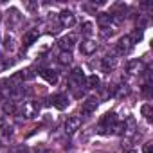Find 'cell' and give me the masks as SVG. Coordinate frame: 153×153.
<instances>
[{"instance_id": "cell-1", "label": "cell", "mask_w": 153, "mask_h": 153, "mask_svg": "<svg viewBox=\"0 0 153 153\" xmlns=\"http://www.w3.org/2000/svg\"><path fill=\"white\" fill-rule=\"evenodd\" d=\"M68 83H70L72 88L81 87V85L85 83V74H83V70H81V68H74V70L70 72V76H68Z\"/></svg>"}, {"instance_id": "cell-2", "label": "cell", "mask_w": 153, "mask_h": 153, "mask_svg": "<svg viewBox=\"0 0 153 153\" xmlns=\"http://www.w3.org/2000/svg\"><path fill=\"white\" fill-rule=\"evenodd\" d=\"M131 49H133V42H131L130 34L123 36V38L115 43V51H117V54H128Z\"/></svg>"}, {"instance_id": "cell-3", "label": "cell", "mask_w": 153, "mask_h": 153, "mask_svg": "<svg viewBox=\"0 0 153 153\" xmlns=\"http://www.w3.org/2000/svg\"><path fill=\"white\" fill-rule=\"evenodd\" d=\"M79 126H81V119L78 117V115H72V117H68L67 121H65V133L67 135H74L76 131L79 130Z\"/></svg>"}, {"instance_id": "cell-4", "label": "cell", "mask_w": 153, "mask_h": 153, "mask_svg": "<svg viewBox=\"0 0 153 153\" xmlns=\"http://www.w3.org/2000/svg\"><path fill=\"white\" fill-rule=\"evenodd\" d=\"M79 51H81V54H85V56H92V54L97 51V43H96L94 40L87 38V40H83V42L79 43Z\"/></svg>"}, {"instance_id": "cell-5", "label": "cell", "mask_w": 153, "mask_h": 153, "mask_svg": "<svg viewBox=\"0 0 153 153\" xmlns=\"http://www.w3.org/2000/svg\"><path fill=\"white\" fill-rule=\"evenodd\" d=\"M117 58L114 56V54H108V56H105L103 58V61H101V68L105 70V72H112V70H115L117 68Z\"/></svg>"}, {"instance_id": "cell-6", "label": "cell", "mask_w": 153, "mask_h": 153, "mask_svg": "<svg viewBox=\"0 0 153 153\" xmlns=\"http://www.w3.org/2000/svg\"><path fill=\"white\" fill-rule=\"evenodd\" d=\"M76 40H78V36H76V34H67V36H63V38L58 42V45L61 47V51H65V52H70V49L74 47Z\"/></svg>"}, {"instance_id": "cell-7", "label": "cell", "mask_w": 153, "mask_h": 153, "mask_svg": "<svg viewBox=\"0 0 153 153\" xmlns=\"http://www.w3.org/2000/svg\"><path fill=\"white\" fill-rule=\"evenodd\" d=\"M74 24H76V16H74L70 11H61V13H59V25H61V27H67V29H68V27H72Z\"/></svg>"}, {"instance_id": "cell-8", "label": "cell", "mask_w": 153, "mask_h": 153, "mask_svg": "<svg viewBox=\"0 0 153 153\" xmlns=\"http://www.w3.org/2000/svg\"><path fill=\"white\" fill-rule=\"evenodd\" d=\"M51 103H52V106H56L58 110H65V108L68 106V97H67L65 94H56V96L51 97Z\"/></svg>"}, {"instance_id": "cell-9", "label": "cell", "mask_w": 153, "mask_h": 153, "mask_svg": "<svg viewBox=\"0 0 153 153\" xmlns=\"http://www.w3.org/2000/svg\"><path fill=\"white\" fill-rule=\"evenodd\" d=\"M22 114H24V117H27V119L34 117V115L38 114V105L33 103V101H25L24 106H22Z\"/></svg>"}, {"instance_id": "cell-10", "label": "cell", "mask_w": 153, "mask_h": 153, "mask_svg": "<svg viewBox=\"0 0 153 153\" xmlns=\"http://www.w3.org/2000/svg\"><path fill=\"white\" fill-rule=\"evenodd\" d=\"M96 108H97V99H96V97H88V99L83 103L81 112H83V115H92V114L96 112Z\"/></svg>"}, {"instance_id": "cell-11", "label": "cell", "mask_w": 153, "mask_h": 153, "mask_svg": "<svg viewBox=\"0 0 153 153\" xmlns=\"http://www.w3.org/2000/svg\"><path fill=\"white\" fill-rule=\"evenodd\" d=\"M142 68H144V63H142L140 59H131V61H128V65H126V72H128V74H140Z\"/></svg>"}, {"instance_id": "cell-12", "label": "cell", "mask_w": 153, "mask_h": 153, "mask_svg": "<svg viewBox=\"0 0 153 153\" xmlns=\"http://www.w3.org/2000/svg\"><path fill=\"white\" fill-rule=\"evenodd\" d=\"M38 36H40V31H38V29H29V31L24 34V45H25V47L33 45V43L38 40Z\"/></svg>"}, {"instance_id": "cell-13", "label": "cell", "mask_w": 153, "mask_h": 153, "mask_svg": "<svg viewBox=\"0 0 153 153\" xmlns=\"http://www.w3.org/2000/svg\"><path fill=\"white\" fill-rule=\"evenodd\" d=\"M40 74H42V78H43L47 83H51V85H56V83H58V72H54V70H51V68H43Z\"/></svg>"}, {"instance_id": "cell-14", "label": "cell", "mask_w": 153, "mask_h": 153, "mask_svg": "<svg viewBox=\"0 0 153 153\" xmlns=\"http://www.w3.org/2000/svg\"><path fill=\"white\" fill-rule=\"evenodd\" d=\"M97 22H99V25H101V27H106V25L114 24L112 15H108V13H99V15H97Z\"/></svg>"}, {"instance_id": "cell-15", "label": "cell", "mask_w": 153, "mask_h": 153, "mask_svg": "<svg viewBox=\"0 0 153 153\" xmlns=\"http://www.w3.org/2000/svg\"><path fill=\"white\" fill-rule=\"evenodd\" d=\"M33 78H34V72L29 70V68H27V70H20L18 74L13 76V79H24V81H25V79H33Z\"/></svg>"}, {"instance_id": "cell-16", "label": "cell", "mask_w": 153, "mask_h": 153, "mask_svg": "<svg viewBox=\"0 0 153 153\" xmlns=\"http://www.w3.org/2000/svg\"><path fill=\"white\" fill-rule=\"evenodd\" d=\"M115 31H117V25H115V24H110V25H106V27H101V36H103V38L114 36Z\"/></svg>"}, {"instance_id": "cell-17", "label": "cell", "mask_w": 153, "mask_h": 153, "mask_svg": "<svg viewBox=\"0 0 153 153\" xmlns=\"http://www.w3.org/2000/svg\"><path fill=\"white\" fill-rule=\"evenodd\" d=\"M58 61H59V65H70V63H72V54L61 51L59 56H58Z\"/></svg>"}, {"instance_id": "cell-18", "label": "cell", "mask_w": 153, "mask_h": 153, "mask_svg": "<svg viewBox=\"0 0 153 153\" xmlns=\"http://www.w3.org/2000/svg\"><path fill=\"white\" fill-rule=\"evenodd\" d=\"M85 81H87L88 88H97V87H99V83H101V81H99V78H97L96 74H94V76H88V78H87Z\"/></svg>"}, {"instance_id": "cell-19", "label": "cell", "mask_w": 153, "mask_h": 153, "mask_svg": "<svg viewBox=\"0 0 153 153\" xmlns=\"http://www.w3.org/2000/svg\"><path fill=\"white\" fill-rule=\"evenodd\" d=\"M4 112L9 114V115L16 114V105H15V101H6V103H4Z\"/></svg>"}, {"instance_id": "cell-20", "label": "cell", "mask_w": 153, "mask_h": 153, "mask_svg": "<svg viewBox=\"0 0 153 153\" xmlns=\"http://www.w3.org/2000/svg\"><path fill=\"white\" fill-rule=\"evenodd\" d=\"M92 31H94V25H92L90 22H85V24H81V33H83L85 36H90V34H92Z\"/></svg>"}, {"instance_id": "cell-21", "label": "cell", "mask_w": 153, "mask_h": 153, "mask_svg": "<svg viewBox=\"0 0 153 153\" xmlns=\"http://www.w3.org/2000/svg\"><path fill=\"white\" fill-rule=\"evenodd\" d=\"M9 153H29V148L25 144H18V146H13L9 149Z\"/></svg>"}, {"instance_id": "cell-22", "label": "cell", "mask_w": 153, "mask_h": 153, "mask_svg": "<svg viewBox=\"0 0 153 153\" xmlns=\"http://www.w3.org/2000/svg\"><path fill=\"white\" fill-rule=\"evenodd\" d=\"M140 112H142V115H144V117H146L148 121L151 119V105H148V103H146V105H142Z\"/></svg>"}, {"instance_id": "cell-23", "label": "cell", "mask_w": 153, "mask_h": 153, "mask_svg": "<svg viewBox=\"0 0 153 153\" xmlns=\"http://www.w3.org/2000/svg\"><path fill=\"white\" fill-rule=\"evenodd\" d=\"M4 49H6V51H13V49H15V40H13L11 36L6 38V42H4Z\"/></svg>"}, {"instance_id": "cell-24", "label": "cell", "mask_w": 153, "mask_h": 153, "mask_svg": "<svg viewBox=\"0 0 153 153\" xmlns=\"http://www.w3.org/2000/svg\"><path fill=\"white\" fill-rule=\"evenodd\" d=\"M130 38H131V42H133V45H135V42H139V40L142 38V31L135 29V31H133V34H130Z\"/></svg>"}, {"instance_id": "cell-25", "label": "cell", "mask_w": 153, "mask_h": 153, "mask_svg": "<svg viewBox=\"0 0 153 153\" xmlns=\"http://www.w3.org/2000/svg\"><path fill=\"white\" fill-rule=\"evenodd\" d=\"M128 92H130V90H128L126 87H119V88H117V94H115V96H117V97H123V96H128Z\"/></svg>"}, {"instance_id": "cell-26", "label": "cell", "mask_w": 153, "mask_h": 153, "mask_svg": "<svg viewBox=\"0 0 153 153\" xmlns=\"http://www.w3.org/2000/svg\"><path fill=\"white\" fill-rule=\"evenodd\" d=\"M142 153H153V142H146L142 146Z\"/></svg>"}, {"instance_id": "cell-27", "label": "cell", "mask_w": 153, "mask_h": 153, "mask_svg": "<svg viewBox=\"0 0 153 153\" xmlns=\"http://www.w3.org/2000/svg\"><path fill=\"white\" fill-rule=\"evenodd\" d=\"M25 6H27V9H31V11H34V9L38 7V4H33V2H27Z\"/></svg>"}, {"instance_id": "cell-28", "label": "cell", "mask_w": 153, "mask_h": 153, "mask_svg": "<svg viewBox=\"0 0 153 153\" xmlns=\"http://www.w3.org/2000/svg\"><path fill=\"white\" fill-rule=\"evenodd\" d=\"M13 133V128H6V131H4V135H11Z\"/></svg>"}, {"instance_id": "cell-29", "label": "cell", "mask_w": 153, "mask_h": 153, "mask_svg": "<svg viewBox=\"0 0 153 153\" xmlns=\"http://www.w3.org/2000/svg\"><path fill=\"white\" fill-rule=\"evenodd\" d=\"M2 124H4V121H2V117H0V126H2Z\"/></svg>"}]
</instances>
